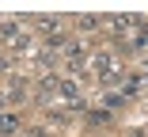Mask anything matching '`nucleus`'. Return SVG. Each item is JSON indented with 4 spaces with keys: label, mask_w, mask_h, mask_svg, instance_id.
Returning a JSON list of instances; mask_svg holds the SVG:
<instances>
[{
    "label": "nucleus",
    "mask_w": 148,
    "mask_h": 137,
    "mask_svg": "<svg viewBox=\"0 0 148 137\" xmlns=\"http://www.w3.org/2000/svg\"><path fill=\"white\" fill-rule=\"evenodd\" d=\"M12 129H15V118L4 114V118H0V133H12Z\"/></svg>",
    "instance_id": "f257e3e1"
}]
</instances>
